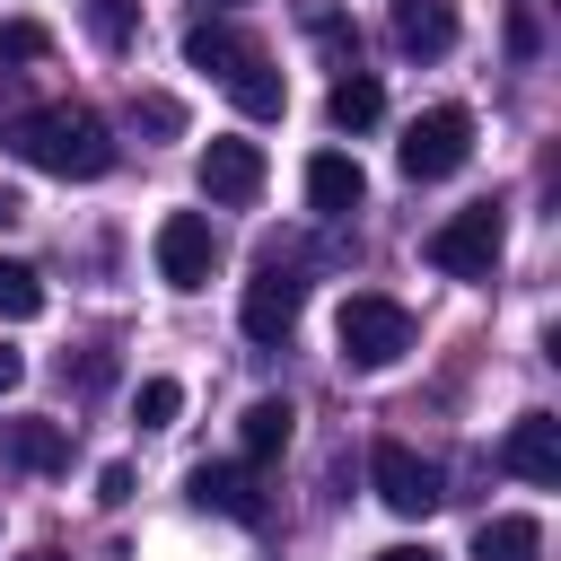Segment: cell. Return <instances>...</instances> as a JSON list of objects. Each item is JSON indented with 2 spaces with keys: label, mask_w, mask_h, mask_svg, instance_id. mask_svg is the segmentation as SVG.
<instances>
[{
  "label": "cell",
  "mask_w": 561,
  "mask_h": 561,
  "mask_svg": "<svg viewBox=\"0 0 561 561\" xmlns=\"http://www.w3.org/2000/svg\"><path fill=\"white\" fill-rule=\"evenodd\" d=\"M0 140H9L26 167L61 175V184H88V175L114 167V131H105V114H88V105H35V114H9Z\"/></svg>",
  "instance_id": "1"
},
{
  "label": "cell",
  "mask_w": 561,
  "mask_h": 561,
  "mask_svg": "<svg viewBox=\"0 0 561 561\" xmlns=\"http://www.w3.org/2000/svg\"><path fill=\"white\" fill-rule=\"evenodd\" d=\"M333 342H342V368H394L403 351H412V307L403 298H386V289H351L342 298V316H333Z\"/></svg>",
  "instance_id": "2"
},
{
  "label": "cell",
  "mask_w": 561,
  "mask_h": 561,
  "mask_svg": "<svg viewBox=\"0 0 561 561\" xmlns=\"http://www.w3.org/2000/svg\"><path fill=\"white\" fill-rule=\"evenodd\" d=\"M421 254H430L438 272H456V280H491L500 254H508V219H500V202H473V210L438 219V228L421 237Z\"/></svg>",
  "instance_id": "3"
},
{
  "label": "cell",
  "mask_w": 561,
  "mask_h": 561,
  "mask_svg": "<svg viewBox=\"0 0 561 561\" xmlns=\"http://www.w3.org/2000/svg\"><path fill=\"white\" fill-rule=\"evenodd\" d=\"M465 158H473V114H465V105H430V114H412L403 140H394V167H403L412 184H438V175H456Z\"/></svg>",
  "instance_id": "4"
},
{
  "label": "cell",
  "mask_w": 561,
  "mask_h": 561,
  "mask_svg": "<svg viewBox=\"0 0 561 561\" xmlns=\"http://www.w3.org/2000/svg\"><path fill=\"white\" fill-rule=\"evenodd\" d=\"M298 307H307V272L272 245L263 263H254V280H245V298H237V324H245V342H289V324H298Z\"/></svg>",
  "instance_id": "5"
},
{
  "label": "cell",
  "mask_w": 561,
  "mask_h": 561,
  "mask_svg": "<svg viewBox=\"0 0 561 561\" xmlns=\"http://www.w3.org/2000/svg\"><path fill=\"white\" fill-rule=\"evenodd\" d=\"M368 482H377V500H386L394 517H430V508L447 500V473H438L421 447H403V438H377V447H368Z\"/></svg>",
  "instance_id": "6"
},
{
  "label": "cell",
  "mask_w": 561,
  "mask_h": 561,
  "mask_svg": "<svg viewBox=\"0 0 561 561\" xmlns=\"http://www.w3.org/2000/svg\"><path fill=\"white\" fill-rule=\"evenodd\" d=\"M149 254H158V280H167V289H210V272H219V228H210L202 210H167L158 237H149Z\"/></svg>",
  "instance_id": "7"
},
{
  "label": "cell",
  "mask_w": 561,
  "mask_h": 561,
  "mask_svg": "<svg viewBox=\"0 0 561 561\" xmlns=\"http://www.w3.org/2000/svg\"><path fill=\"white\" fill-rule=\"evenodd\" d=\"M500 465L517 482H535V491H561V421L552 412H517L508 438H500Z\"/></svg>",
  "instance_id": "8"
},
{
  "label": "cell",
  "mask_w": 561,
  "mask_h": 561,
  "mask_svg": "<svg viewBox=\"0 0 561 561\" xmlns=\"http://www.w3.org/2000/svg\"><path fill=\"white\" fill-rule=\"evenodd\" d=\"M202 193H210V202H228V210H245V202L263 193V149H254V140H237V131H219V140L202 149Z\"/></svg>",
  "instance_id": "9"
},
{
  "label": "cell",
  "mask_w": 561,
  "mask_h": 561,
  "mask_svg": "<svg viewBox=\"0 0 561 561\" xmlns=\"http://www.w3.org/2000/svg\"><path fill=\"white\" fill-rule=\"evenodd\" d=\"M0 465H18V473H61V465H70V430L18 412V421H0Z\"/></svg>",
  "instance_id": "10"
},
{
  "label": "cell",
  "mask_w": 561,
  "mask_h": 561,
  "mask_svg": "<svg viewBox=\"0 0 561 561\" xmlns=\"http://www.w3.org/2000/svg\"><path fill=\"white\" fill-rule=\"evenodd\" d=\"M307 202H316L324 219H351V210L368 202V175H359V158H342V149H316V158H307Z\"/></svg>",
  "instance_id": "11"
},
{
  "label": "cell",
  "mask_w": 561,
  "mask_h": 561,
  "mask_svg": "<svg viewBox=\"0 0 561 561\" xmlns=\"http://www.w3.org/2000/svg\"><path fill=\"white\" fill-rule=\"evenodd\" d=\"M219 88H228V96H237V114H254V123H272V114L289 105V79L272 70V53H263V44H254V53H245V61H237Z\"/></svg>",
  "instance_id": "12"
},
{
  "label": "cell",
  "mask_w": 561,
  "mask_h": 561,
  "mask_svg": "<svg viewBox=\"0 0 561 561\" xmlns=\"http://www.w3.org/2000/svg\"><path fill=\"white\" fill-rule=\"evenodd\" d=\"M184 491H193V508H219V517H237V526H254V517H263V500H254V482H245L237 465H193V473H184Z\"/></svg>",
  "instance_id": "13"
},
{
  "label": "cell",
  "mask_w": 561,
  "mask_h": 561,
  "mask_svg": "<svg viewBox=\"0 0 561 561\" xmlns=\"http://www.w3.org/2000/svg\"><path fill=\"white\" fill-rule=\"evenodd\" d=\"M394 44H403L412 61H438V53L456 44V9H447V0H394Z\"/></svg>",
  "instance_id": "14"
},
{
  "label": "cell",
  "mask_w": 561,
  "mask_h": 561,
  "mask_svg": "<svg viewBox=\"0 0 561 561\" xmlns=\"http://www.w3.org/2000/svg\"><path fill=\"white\" fill-rule=\"evenodd\" d=\"M245 53H254V35H237L228 18H193V26H184V61H193V70H210V79H228Z\"/></svg>",
  "instance_id": "15"
},
{
  "label": "cell",
  "mask_w": 561,
  "mask_h": 561,
  "mask_svg": "<svg viewBox=\"0 0 561 561\" xmlns=\"http://www.w3.org/2000/svg\"><path fill=\"white\" fill-rule=\"evenodd\" d=\"M289 430H298L289 394H263V403H245V421H237V447H245V465H272V456L289 447Z\"/></svg>",
  "instance_id": "16"
},
{
  "label": "cell",
  "mask_w": 561,
  "mask_h": 561,
  "mask_svg": "<svg viewBox=\"0 0 561 561\" xmlns=\"http://www.w3.org/2000/svg\"><path fill=\"white\" fill-rule=\"evenodd\" d=\"M473 561H543V526H535L526 508L482 517V526H473Z\"/></svg>",
  "instance_id": "17"
},
{
  "label": "cell",
  "mask_w": 561,
  "mask_h": 561,
  "mask_svg": "<svg viewBox=\"0 0 561 561\" xmlns=\"http://www.w3.org/2000/svg\"><path fill=\"white\" fill-rule=\"evenodd\" d=\"M324 114H333V131H368V123L386 114V88H377L368 70H342L333 96H324Z\"/></svg>",
  "instance_id": "18"
},
{
  "label": "cell",
  "mask_w": 561,
  "mask_h": 561,
  "mask_svg": "<svg viewBox=\"0 0 561 561\" xmlns=\"http://www.w3.org/2000/svg\"><path fill=\"white\" fill-rule=\"evenodd\" d=\"M26 316H44V272L0 254V324H26Z\"/></svg>",
  "instance_id": "19"
},
{
  "label": "cell",
  "mask_w": 561,
  "mask_h": 561,
  "mask_svg": "<svg viewBox=\"0 0 561 561\" xmlns=\"http://www.w3.org/2000/svg\"><path fill=\"white\" fill-rule=\"evenodd\" d=\"M131 412H140V430H167V421L184 412V386H175V377H140V394H131Z\"/></svg>",
  "instance_id": "20"
},
{
  "label": "cell",
  "mask_w": 561,
  "mask_h": 561,
  "mask_svg": "<svg viewBox=\"0 0 561 561\" xmlns=\"http://www.w3.org/2000/svg\"><path fill=\"white\" fill-rule=\"evenodd\" d=\"M131 123H140V131H149V140H175V131H184V105H175V96H158V88H149V96H131Z\"/></svg>",
  "instance_id": "21"
},
{
  "label": "cell",
  "mask_w": 561,
  "mask_h": 561,
  "mask_svg": "<svg viewBox=\"0 0 561 561\" xmlns=\"http://www.w3.org/2000/svg\"><path fill=\"white\" fill-rule=\"evenodd\" d=\"M44 53H53V26H35V18L0 26V61H44Z\"/></svg>",
  "instance_id": "22"
},
{
  "label": "cell",
  "mask_w": 561,
  "mask_h": 561,
  "mask_svg": "<svg viewBox=\"0 0 561 561\" xmlns=\"http://www.w3.org/2000/svg\"><path fill=\"white\" fill-rule=\"evenodd\" d=\"M88 18H96V35H105L114 53H123V44H131V26H140V18H131V0H96Z\"/></svg>",
  "instance_id": "23"
},
{
  "label": "cell",
  "mask_w": 561,
  "mask_h": 561,
  "mask_svg": "<svg viewBox=\"0 0 561 561\" xmlns=\"http://www.w3.org/2000/svg\"><path fill=\"white\" fill-rule=\"evenodd\" d=\"M123 500H131V465H105L96 473V508H123Z\"/></svg>",
  "instance_id": "24"
},
{
  "label": "cell",
  "mask_w": 561,
  "mask_h": 561,
  "mask_svg": "<svg viewBox=\"0 0 561 561\" xmlns=\"http://www.w3.org/2000/svg\"><path fill=\"white\" fill-rule=\"evenodd\" d=\"M377 561H438V552H430V543H386Z\"/></svg>",
  "instance_id": "25"
},
{
  "label": "cell",
  "mask_w": 561,
  "mask_h": 561,
  "mask_svg": "<svg viewBox=\"0 0 561 561\" xmlns=\"http://www.w3.org/2000/svg\"><path fill=\"white\" fill-rule=\"evenodd\" d=\"M18 377H26V359H18V351H9V342H0V394H9V386H18Z\"/></svg>",
  "instance_id": "26"
},
{
  "label": "cell",
  "mask_w": 561,
  "mask_h": 561,
  "mask_svg": "<svg viewBox=\"0 0 561 561\" xmlns=\"http://www.w3.org/2000/svg\"><path fill=\"white\" fill-rule=\"evenodd\" d=\"M9 219H18V193H0V228H9Z\"/></svg>",
  "instance_id": "27"
},
{
  "label": "cell",
  "mask_w": 561,
  "mask_h": 561,
  "mask_svg": "<svg viewBox=\"0 0 561 561\" xmlns=\"http://www.w3.org/2000/svg\"><path fill=\"white\" fill-rule=\"evenodd\" d=\"M26 561H61V552H26Z\"/></svg>",
  "instance_id": "28"
},
{
  "label": "cell",
  "mask_w": 561,
  "mask_h": 561,
  "mask_svg": "<svg viewBox=\"0 0 561 561\" xmlns=\"http://www.w3.org/2000/svg\"><path fill=\"white\" fill-rule=\"evenodd\" d=\"M210 9H237V0H210Z\"/></svg>",
  "instance_id": "29"
}]
</instances>
